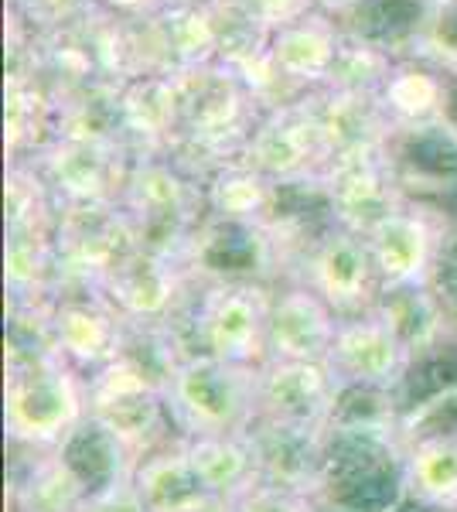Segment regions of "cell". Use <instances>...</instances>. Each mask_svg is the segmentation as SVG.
<instances>
[{
    "label": "cell",
    "mask_w": 457,
    "mask_h": 512,
    "mask_svg": "<svg viewBox=\"0 0 457 512\" xmlns=\"http://www.w3.org/2000/svg\"><path fill=\"white\" fill-rule=\"evenodd\" d=\"M437 38L444 41L447 48H454L457 52V0L451 7H447L444 14H440V24H437Z\"/></svg>",
    "instance_id": "24"
},
{
    "label": "cell",
    "mask_w": 457,
    "mask_h": 512,
    "mask_svg": "<svg viewBox=\"0 0 457 512\" xmlns=\"http://www.w3.org/2000/svg\"><path fill=\"white\" fill-rule=\"evenodd\" d=\"M99 294L127 321H171L185 308L168 256L147 250L130 253L110 274V280L99 287Z\"/></svg>",
    "instance_id": "12"
},
{
    "label": "cell",
    "mask_w": 457,
    "mask_h": 512,
    "mask_svg": "<svg viewBox=\"0 0 457 512\" xmlns=\"http://www.w3.org/2000/svg\"><path fill=\"white\" fill-rule=\"evenodd\" d=\"M417 362V352L396 335V328L379 311L345 318L338 325L335 345H331L328 355V366L335 369L342 386H359V390H379L396 396H400Z\"/></svg>",
    "instance_id": "6"
},
{
    "label": "cell",
    "mask_w": 457,
    "mask_h": 512,
    "mask_svg": "<svg viewBox=\"0 0 457 512\" xmlns=\"http://www.w3.org/2000/svg\"><path fill=\"white\" fill-rule=\"evenodd\" d=\"M256 369L191 352L171 376L164 403L178 437L246 434L260 420Z\"/></svg>",
    "instance_id": "2"
},
{
    "label": "cell",
    "mask_w": 457,
    "mask_h": 512,
    "mask_svg": "<svg viewBox=\"0 0 457 512\" xmlns=\"http://www.w3.org/2000/svg\"><path fill=\"white\" fill-rule=\"evenodd\" d=\"M400 164L406 181H434V185L457 188V144L437 127L406 137L400 147Z\"/></svg>",
    "instance_id": "20"
},
{
    "label": "cell",
    "mask_w": 457,
    "mask_h": 512,
    "mask_svg": "<svg viewBox=\"0 0 457 512\" xmlns=\"http://www.w3.org/2000/svg\"><path fill=\"white\" fill-rule=\"evenodd\" d=\"M18 451V448H14ZM11 472V512H82L89 489L58 451H24Z\"/></svg>",
    "instance_id": "16"
},
{
    "label": "cell",
    "mask_w": 457,
    "mask_h": 512,
    "mask_svg": "<svg viewBox=\"0 0 457 512\" xmlns=\"http://www.w3.org/2000/svg\"><path fill=\"white\" fill-rule=\"evenodd\" d=\"M403 420L348 424L324 431L321 512H396L406 506L403 485Z\"/></svg>",
    "instance_id": "1"
},
{
    "label": "cell",
    "mask_w": 457,
    "mask_h": 512,
    "mask_svg": "<svg viewBox=\"0 0 457 512\" xmlns=\"http://www.w3.org/2000/svg\"><path fill=\"white\" fill-rule=\"evenodd\" d=\"M86 396L89 417L134 461H144L147 454L161 451L178 437L171 427L164 393L140 379L130 366H123L120 359L86 376Z\"/></svg>",
    "instance_id": "5"
},
{
    "label": "cell",
    "mask_w": 457,
    "mask_h": 512,
    "mask_svg": "<svg viewBox=\"0 0 457 512\" xmlns=\"http://www.w3.org/2000/svg\"><path fill=\"white\" fill-rule=\"evenodd\" d=\"M304 284L342 321L376 311L382 297V277L369 253V243L348 233L324 239L318 253L311 256Z\"/></svg>",
    "instance_id": "9"
},
{
    "label": "cell",
    "mask_w": 457,
    "mask_h": 512,
    "mask_svg": "<svg viewBox=\"0 0 457 512\" xmlns=\"http://www.w3.org/2000/svg\"><path fill=\"white\" fill-rule=\"evenodd\" d=\"M447 117H451V123L457 127V86L451 89V96H447Z\"/></svg>",
    "instance_id": "25"
},
{
    "label": "cell",
    "mask_w": 457,
    "mask_h": 512,
    "mask_svg": "<svg viewBox=\"0 0 457 512\" xmlns=\"http://www.w3.org/2000/svg\"><path fill=\"white\" fill-rule=\"evenodd\" d=\"M417 18H420L417 0H365L359 7L355 28H359L365 38L396 41V38L410 35Z\"/></svg>",
    "instance_id": "21"
},
{
    "label": "cell",
    "mask_w": 457,
    "mask_h": 512,
    "mask_svg": "<svg viewBox=\"0 0 457 512\" xmlns=\"http://www.w3.org/2000/svg\"><path fill=\"white\" fill-rule=\"evenodd\" d=\"M188 461L195 465L198 478L205 482L215 499L226 506L249 485L260 482L256 458L246 434H212V437H178Z\"/></svg>",
    "instance_id": "17"
},
{
    "label": "cell",
    "mask_w": 457,
    "mask_h": 512,
    "mask_svg": "<svg viewBox=\"0 0 457 512\" xmlns=\"http://www.w3.org/2000/svg\"><path fill=\"white\" fill-rule=\"evenodd\" d=\"M376 270L386 287H427L434 280L444 243L434 246L427 229L413 216H386L365 236Z\"/></svg>",
    "instance_id": "15"
},
{
    "label": "cell",
    "mask_w": 457,
    "mask_h": 512,
    "mask_svg": "<svg viewBox=\"0 0 457 512\" xmlns=\"http://www.w3.org/2000/svg\"><path fill=\"white\" fill-rule=\"evenodd\" d=\"M403 485L406 506L423 512H457V434H406Z\"/></svg>",
    "instance_id": "14"
},
{
    "label": "cell",
    "mask_w": 457,
    "mask_h": 512,
    "mask_svg": "<svg viewBox=\"0 0 457 512\" xmlns=\"http://www.w3.org/2000/svg\"><path fill=\"white\" fill-rule=\"evenodd\" d=\"M260 417L277 424L328 431L338 414L342 383L328 362H263L256 369Z\"/></svg>",
    "instance_id": "7"
},
{
    "label": "cell",
    "mask_w": 457,
    "mask_h": 512,
    "mask_svg": "<svg viewBox=\"0 0 457 512\" xmlns=\"http://www.w3.org/2000/svg\"><path fill=\"white\" fill-rule=\"evenodd\" d=\"M82 512H147V509L134 489V475H130V478H123V482L110 485V489L89 495V502Z\"/></svg>",
    "instance_id": "23"
},
{
    "label": "cell",
    "mask_w": 457,
    "mask_h": 512,
    "mask_svg": "<svg viewBox=\"0 0 457 512\" xmlns=\"http://www.w3.org/2000/svg\"><path fill=\"white\" fill-rule=\"evenodd\" d=\"M273 291L256 280H215L178 311V328L191 352L236 366L267 362V325Z\"/></svg>",
    "instance_id": "3"
},
{
    "label": "cell",
    "mask_w": 457,
    "mask_h": 512,
    "mask_svg": "<svg viewBox=\"0 0 457 512\" xmlns=\"http://www.w3.org/2000/svg\"><path fill=\"white\" fill-rule=\"evenodd\" d=\"M376 311L396 328V335L417 352V359L440 349V342L451 332L444 304H440V297L430 284L427 287H386Z\"/></svg>",
    "instance_id": "18"
},
{
    "label": "cell",
    "mask_w": 457,
    "mask_h": 512,
    "mask_svg": "<svg viewBox=\"0 0 457 512\" xmlns=\"http://www.w3.org/2000/svg\"><path fill=\"white\" fill-rule=\"evenodd\" d=\"M48 315L58 355L82 376H93L116 362L127 318L99 291H58Z\"/></svg>",
    "instance_id": "8"
},
{
    "label": "cell",
    "mask_w": 457,
    "mask_h": 512,
    "mask_svg": "<svg viewBox=\"0 0 457 512\" xmlns=\"http://www.w3.org/2000/svg\"><path fill=\"white\" fill-rule=\"evenodd\" d=\"M202 267L215 280H256L260 243L249 222H222L219 233L202 246Z\"/></svg>",
    "instance_id": "19"
},
{
    "label": "cell",
    "mask_w": 457,
    "mask_h": 512,
    "mask_svg": "<svg viewBox=\"0 0 457 512\" xmlns=\"http://www.w3.org/2000/svg\"><path fill=\"white\" fill-rule=\"evenodd\" d=\"M222 512H321V506L318 499H311L304 492L284 489V485L273 482H256L243 495L226 502Z\"/></svg>",
    "instance_id": "22"
},
{
    "label": "cell",
    "mask_w": 457,
    "mask_h": 512,
    "mask_svg": "<svg viewBox=\"0 0 457 512\" xmlns=\"http://www.w3.org/2000/svg\"><path fill=\"white\" fill-rule=\"evenodd\" d=\"M86 417V376L69 362H45L7 373L4 431L11 448L55 451Z\"/></svg>",
    "instance_id": "4"
},
{
    "label": "cell",
    "mask_w": 457,
    "mask_h": 512,
    "mask_svg": "<svg viewBox=\"0 0 457 512\" xmlns=\"http://www.w3.org/2000/svg\"><path fill=\"white\" fill-rule=\"evenodd\" d=\"M246 437L260 482L284 485V489L318 499L324 475V431H307V427H290L260 417Z\"/></svg>",
    "instance_id": "11"
},
{
    "label": "cell",
    "mask_w": 457,
    "mask_h": 512,
    "mask_svg": "<svg viewBox=\"0 0 457 512\" xmlns=\"http://www.w3.org/2000/svg\"><path fill=\"white\" fill-rule=\"evenodd\" d=\"M342 318L307 284L273 291L267 325V362H328Z\"/></svg>",
    "instance_id": "10"
},
{
    "label": "cell",
    "mask_w": 457,
    "mask_h": 512,
    "mask_svg": "<svg viewBox=\"0 0 457 512\" xmlns=\"http://www.w3.org/2000/svg\"><path fill=\"white\" fill-rule=\"evenodd\" d=\"M134 489L147 512H222L215 495L205 489L181 441L174 437L161 451L147 454L134 468Z\"/></svg>",
    "instance_id": "13"
}]
</instances>
